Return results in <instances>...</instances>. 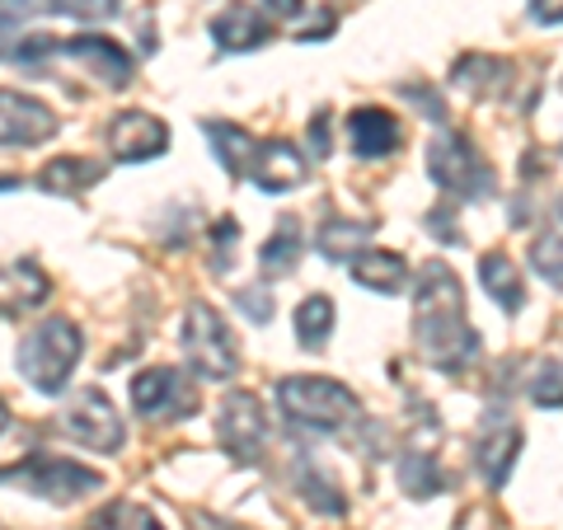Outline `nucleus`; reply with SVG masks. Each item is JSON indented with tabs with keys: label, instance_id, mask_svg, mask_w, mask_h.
I'll use <instances>...</instances> for the list:
<instances>
[{
	"label": "nucleus",
	"instance_id": "13",
	"mask_svg": "<svg viewBox=\"0 0 563 530\" xmlns=\"http://www.w3.org/2000/svg\"><path fill=\"white\" fill-rule=\"evenodd\" d=\"M165 146H169V128L151 113H118L109 122V151L128 165L155 161V155H165Z\"/></svg>",
	"mask_w": 563,
	"mask_h": 530
},
{
	"label": "nucleus",
	"instance_id": "2",
	"mask_svg": "<svg viewBox=\"0 0 563 530\" xmlns=\"http://www.w3.org/2000/svg\"><path fill=\"white\" fill-rule=\"evenodd\" d=\"M273 395H277V409L287 413V422H296L306 432L329 437L362 418L357 395L343 380H329V376H282Z\"/></svg>",
	"mask_w": 563,
	"mask_h": 530
},
{
	"label": "nucleus",
	"instance_id": "31",
	"mask_svg": "<svg viewBox=\"0 0 563 530\" xmlns=\"http://www.w3.org/2000/svg\"><path fill=\"white\" fill-rule=\"evenodd\" d=\"M66 14H80V20H113L122 10V0H62Z\"/></svg>",
	"mask_w": 563,
	"mask_h": 530
},
{
	"label": "nucleus",
	"instance_id": "4",
	"mask_svg": "<svg viewBox=\"0 0 563 530\" xmlns=\"http://www.w3.org/2000/svg\"><path fill=\"white\" fill-rule=\"evenodd\" d=\"M20 66H38V62H76L85 76H95L103 90H128L132 85V57L122 52L113 38L85 33V38H29L14 47Z\"/></svg>",
	"mask_w": 563,
	"mask_h": 530
},
{
	"label": "nucleus",
	"instance_id": "18",
	"mask_svg": "<svg viewBox=\"0 0 563 530\" xmlns=\"http://www.w3.org/2000/svg\"><path fill=\"white\" fill-rule=\"evenodd\" d=\"M52 281L33 263H0V314H20L43 306Z\"/></svg>",
	"mask_w": 563,
	"mask_h": 530
},
{
	"label": "nucleus",
	"instance_id": "26",
	"mask_svg": "<svg viewBox=\"0 0 563 530\" xmlns=\"http://www.w3.org/2000/svg\"><path fill=\"white\" fill-rule=\"evenodd\" d=\"M85 530H165V526H161V517H155V511H146L141 503L118 498V503L103 507Z\"/></svg>",
	"mask_w": 563,
	"mask_h": 530
},
{
	"label": "nucleus",
	"instance_id": "19",
	"mask_svg": "<svg viewBox=\"0 0 563 530\" xmlns=\"http://www.w3.org/2000/svg\"><path fill=\"white\" fill-rule=\"evenodd\" d=\"M103 179V165L90 155H57L52 165L38 169V188L43 192H62V198H76V192L95 188Z\"/></svg>",
	"mask_w": 563,
	"mask_h": 530
},
{
	"label": "nucleus",
	"instance_id": "21",
	"mask_svg": "<svg viewBox=\"0 0 563 530\" xmlns=\"http://www.w3.org/2000/svg\"><path fill=\"white\" fill-rule=\"evenodd\" d=\"M479 281H484V291L498 300L507 314H517V310L526 306V281H521L517 263L507 258V254H498V250L484 254V258H479Z\"/></svg>",
	"mask_w": 563,
	"mask_h": 530
},
{
	"label": "nucleus",
	"instance_id": "37",
	"mask_svg": "<svg viewBox=\"0 0 563 530\" xmlns=\"http://www.w3.org/2000/svg\"><path fill=\"white\" fill-rule=\"evenodd\" d=\"M268 10H277V14H287V20H291V14L306 10V0H268Z\"/></svg>",
	"mask_w": 563,
	"mask_h": 530
},
{
	"label": "nucleus",
	"instance_id": "35",
	"mask_svg": "<svg viewBox=\"0 0 563 530\" xmlns=\"http://www.w3.org/2000/svg\"><path fill=\"white\" fill-rule=\"evenodd\" d=\"M329 113H314V122H310V146H314V155H320V161H324V155H329Z\"/></svg>",
	"mask_w": 563,
	"mask_h": 530
},
{
	"label": "nucleus",
	"instance_id": "11",
	"mask_svg": "<svg viewBox=\"0 0 563 530\" xmlns=\"http://www.w3.org/2000/svg\"><path fill=\"white\" fill-rule=\"evenodd\" d=\"M517 451H521V428L512 422L507 409H493L479 418V432H474V465L488 479V488H503L507 474L517 465Z\"/></svg>",
	"mask_w": 563,
	"mask_h": 530
},
{
	"label": "nucleus",
	"instance_id": "36",
	"mask_svg": "<svg viewBox=\"0 0 563 530\" xmlns=\"http://www.w3.org/2000/svg\"><path fill=\"white\" fill-rule=\"evenodd\" d=\"M0 57H14V24L0 20Z\"/></svg>",
	"mask_w": 563,
	"mask_h": 530
},
{
	"label": "nucleus",
	"instance_id": "7",
	"mask_svg": "<svg viewBox=\"0 0 563 530\" xmlns=\"http://www.w3.org/2000/svg\"><path fill=\"white\" fill-rule=\"evenodd\" d=\"M428 174H432L437 188L451 192V198H484L493 188L488 165L474 155V146L461 132H442L428 146Z\"/></svg>",
	"mask_w": 563,
	"mask_h": 530
},
{
	"label": "nucleus",
	"instance_id": "8",
	"mask_svg": "<svg viewBox=\"0 0 563 530\" xmlns=\"http://www.w3.org/2000/svg\"><path fill=\"white\" fill-rule=\"evenodd\" d=\"M57 428L70 441H80V446H90L99 455H113L122 441H128V428H122V418H118V409L109 404V395H103V390H80L62 409Z\"/></svg>",
	"mask_w": 563,
	"mask_h": 530
},
{
	"label": "nucleus",
	"instance_id": "12",
	"mask_svg": "<svg viewBox=\"0 0 563 530\" xmlns=\"http://www.w3.org/2000/svg\"><path fill=\"white\" fill-rule=\"evenodd\" d=\"M57 136V113L43 99L0 90V146H43Z\"/></svg>",
	"mask_w": 563,
	"mask_h": 530
},
{
	"label": "nucleus",
	"instance_id": "38",
	"mask_svg": "<svg viewBox=\"0 0 563 530\" xmlns=\"http://www.w3.org/2000/svg\"><path fill=\"white\" fill-rule=\"evenodd\" d=\"M198 530H240L231 521H217V517H198Z\"/></svg>",
	"mask_w": 563,
	"mask_h": 530
},
{
	"label": "nucleus",
	"instance_id": "29",
	"mask_svg": "<svg viewBox=\"0 0 563 530\" xmlns=\"http://www.w3.org/2000/svg\"><path fill=\"white\" fill-rule=\"evenodd\" d=\"M531 404H540V409H563V366L559 362L536 366V376H531Z\"/></svg>",
	"mask_w": 563,
	"mask_h": 530
},
{
	"label": "nucleus",
	"instance_id": "25",
	"mask_svg": "<svg viewBox=\"0 0 563 530\" xmlns=\"http://www.w3.org/2000/svg\"><path fill=\"white\" fill-rule=\"evenodd\" d=\"M329 333H333V300L306 296L301 306H296V339H301V347H324Z\"/></svg>",
	"mask_w": 563,
	"mask_h": 530
},
{
	"label": "nucleus",
	"instance_id": "16",
	"mask_svg": "<svg viewBox=\"0 0 563 530\" xmlns=\"http://www.w3.org/2000/svg\"><path fill=\"white\" fill-rule=\"evenodd\" d=\"M347 141L357 161H385L399 146V122L385 109H352L347 113Z\"/></svg>",
	"mask_w": 563,
	"mask_h": 530
},
{
	"label": "nucleus",
	"instance_id": "28",
	"mask_svg": "<svg viewBox=\"0 0 563 530\" xmlns=\"http://www.w3.org/2000/svg\"><path fill=\"white\" fill-rule=\"evenodd\" d=\"M296 484H301L306 503H310L314 511H324V517H343V511H347V498L324 479V474H314L310 461H301V479H296Z\"/></svg>",
	"mask_w": 563,
	"mask_h": 530
},
{
	"label": "nucleus",
	"instance_id": "39",
	"mask_svg": "<svg viewBox=\"0 0 563 530\" xmlns=\"http://www.w3.org/2000/svg\"><path fill=\"white\" fill-rule=\"evenodd\" d=\"M10 428V413H5V404H0V432H5Z\"/></svg>",
	"mask_w": 563,
	"mask_h": 530
},
{
	"label": "nucleus",
	"instance_id": "20",
	"mask_svg": "<svg viewBox=\"0 0 563 530\" xmlns=\"http://www.w3.org/2000/svg\"><path fill=\"white\" fill-rule=\"evenodd\" d=\"M202 136L217 146V161L221 169H231V174H250V161H254V151H258V141L235 128V122H225V118H202Z\"/></svg>",
	"mask_w": 563,
	"mask_h": 530
},
{
	"label": "nucleus",
	"instance_id": "10",
	"mask_svg": "<svg viewBox=\"0 0 563 530\" xmlns=\"http://www.w3.org/2000/svg\"><path fill=\"white\" fill-rule=\"evenodd\" d=\"M132 409L141 418H169L184 422L192 409H198V390L192 380H184V371L174 366H151L132 380Z\"/></svg>",
	"mask_w": 563,
	"mask_h": 530
},
{
	"label": "nucleus",
	"instance_id": "14",
	"mask_svg": "<svg viewBox=\"0 0 563 530\" xmlns=\"http://www.w3.org/2000/svg\"><path fill=\"white\" fill-rule=\"evenodd\" d=\"M250 184L263 192H291L306 184V155L291 141H258L250 161Z\"/></svg>",
	"mask_w": 563,
	"mask_h": 530
},
{
	"label": "nucleus",
	"instance_id": "6",
	"mask_svg": "<svg viewBox=\"0 0 563 530\" xmlns=\"http://www.w3.org/2000/svg\"><path fill=\"white\" fill-rule=\"evenodd\" d=\"M184 357L192 362L202 380H235L240 376V347H235V333L225 329V320L211 306H188L184 314Z\"/></svg>",
	"mask_w": 563,
	"mask_h": 530
},
{
	"label": "nucleus",
	"instance_id": "32",
	"mask_svg": "<svg viewBox=\"0 0 563 530\" xmlns=\"http://www.w3.org/2000/svg\"><path fill=\"white\" fill-rule=\"evenodd\" d=\"M211 240H217V258H211V268L225 273L231 268V244H235V221L231 217H221L217 221V231H211Z\"/></svg>",
	"mask_w": 563,
	"mask_h": 530
},
{
	"label": "nucleus",
	"instance_id": "5",
	"mask_svg": "<svg viewBox=\"0 0 563 530\" xmlns=\"http://www.w3.org/2000/svg\"><path fill=\"white\" fill-rule=\"evenodd\" d=\"M0 484H14L20 493H33V498H47V503H76L85 493L103 488V474L90 465H76V461H62V455H24L20 465H5L0 470Z\"/></svg>",
	"mask_w": 563,
	"mask_h": 530
},
{
	"label": "nucleus",
	"instance_id": "15",
	"mask_svg": "<svg viewBox=\"0 0 563 530\" xmlns=\"http://www.w3.org/2000/svg\"><path fill=\"white\" fill-rule=\"evenodd\" d=\"M211 38H217L221 52H254L273 38V24L263 20L258 5H225L217 20H211Z\"/></svg>",
	"mask_w": 563,
	"mask_h": 530
},
{
	"label": "nucleus",
	"instance_id": "22",
	"mask_svg": "<svg viewBox=\"0 0 563 530\" xmlns=\"http://www.w3.org/2000/svg\"><path fill=\"white\" fill-rule=\"evenodd\" d=\"M301 250H306V235H301V221L296 217H282L277 231L268 235V244L258 250V263L268 277H282V273H296V263H301Z\"/></svg>",
	"mask_w": 563,
	"mask_h": 530
},
{
	"label": "nucleus",
	"instance_id": "27",
	"mask_svg": "<svg viewBox=\"0 0 563 530\" xmlns=\"http://www.w3.org/2000/svg\"><path fill=\"white\" fill-rule=\"evenodd\" d=\"M399 484L409 498H432V493H442V474H437V461L422 451H409L399 461Z\"/></svg>",
	"mask_w": 563,
	"mask_h": 530
},
{
	"label": "nucleus",
	"instance_id": "30",
	"mask_svg": "<svg viewBox=\"0 0 563 530\" xmlns=\"http://www.w3.org/2000/svg\"><path fill=\"white\" fill-rule=\"evenodd\" d=\"M57 10H66L62 0H0V20H10V24L38 20V14H57Z\"/></svg>",
	"mask_w": 563,
	"mask_h": 530
},
{
	"label": "nucleus",
	"instance_id": "1",
	"mask_svg": "<svg viewBox=\"0 0 563 530\" xmlns=\"http://www.w3.org/2000/svg\"><path fill=\"white\" fill-rule=\"evenodd\" d=\"M413 339L422 362L437 371H465L479 357V333L465 320V287L442 258L418 268L413 291Z\"/></svg>",
	"mask_w": 563,
	"mask_h": 530
},
{
	"label": "nucleus",
	"instance_id": "23",
	"mask_svg": "<svg viewBox=\"0 0 563 530\" xmlns=\"http://www.w3.org/2000/svg\"><path fill=\"white\" fill-rule=\"evenodd\" d=\"M366 240H372V231H366V225H357V221H343V217L324 221V225H320V235H314L320 254L333 258V263H352Z\"/></svg>",
	"mask_w": 563,
	"mask_h": 530
},
{
	"label": "nucleus",
	"instance_id": "9",
	"mask_svg": "<svg viewBox=\"0 0 563 530\" xmlns=\"http://www.w3.org/2000/svg\"><path fill=\"white\" fill-rule=\"evenodd\" d=\"M217 441L235 465H258L263 446H268V413L250 390L225 395L221 418H217Z\"/></svg>",
	"mask_w": 563,
	"mask_h": 530
},
{
	"label": "nucleus",
	"instance_id": "24",
	"mask_svg": "<svg viewBox=\"0 0 563 530\" xmlns=\"http://www.w3.org/2000/svg\"><path fill=\"white\" fill-rule=\"evenodd\" d=\"M531 263H536V273L544 281L563 287V198L554 202V225L531 244Z\"/></svg>",
	"mask_w": 563,
	"mask_h": 530
},
{
	"label": "nucleus",
	"instance_id": "17",
	"mask_svg": "<svg viewBox=\"0 0 563 530\" xmlns=\"http://www.w3.org/2000/svg\"><path fill=\"white\" fill-rule=\"evenodd\" d=\"M347 277L376 296H395L409 287V268H404V258L395 250H362L347 263Z\"/></svg>",
	"mask_w": 563,
	"mask_h": 530
},
{
	"label": "nucleus",
	"instance_id": "34",
	"mask_svg": "<svg viewBox=\"0 0 563 530\" xmlns=\"http://www.w3.org/2000/svg\"><path fill=\"white\" fill-rule=\"evenodd\" d=\"M536 24H563V0H531Z\"/></svg>",
	"mask_w": 563,
	"mask_h": 530
},
{
	"label": "nucleus",
	"instance_id": "33",
	"mask_svg": "<svg viewBox=\"0 0 563 530\" xmlns=\"http://www.w3.org/2000/svg\"><path fill=\"white\" fill-rule=\"evenodd\" d=\"M240 310H250V320H258V324H268V320H273V300H268V291H240Z\"/></svg>",
	"mask_w": 563,
	"mask_h": 530
},
{
	"label": "nucleus",
	"instance_id": "3",
	"mask_svg": "<svg viewBox=\"0 0 563 530\" xmlns=\"http://www.w3.org/2000/svg\"><path fill=\"white\" fill-rule=\"evenodd\" d=\"M80 352H85L80 329L70 324L66 314H52V320H43L38 329L20 339L14 366H20V376L38 395H57V390H66V380H70V371H76Z\"/></svg>",
	"mask_w": 563,
	"mask_h": 530
}]
</instances>
